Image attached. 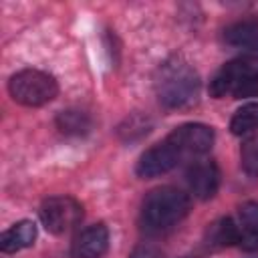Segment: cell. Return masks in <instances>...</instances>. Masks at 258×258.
I'll use <instances>...</instances> for the list:
<instances>
[{
  "mask_svg": "<svg viewBox=\"0 0 258 258\" xmlns=\"http://www.w3.org/2000/svg\"><path fill=\"white\" fill-rule=\"evenodd\" d=\"M240 157H242V167L248 175L258 177V135L248 137L242 143L240 149Z\"/></svg>",
  "mask_w": 258,
  "mask_h": 258,
  "instance_id": "9a60e30c",
  "label": "cell"
},
{
  "mask_svg": "<svg viewBox=\"0 0 258 258\" xmlns=\"http://www.w3.org/2000/svg\"><path fill=\"white\" fill-rule=\"evenodd\" d=\"M38 214H40L42 226L50 234L62 236V234L73 232L81 224L83 206L71 196H52L42 202Z\"/></svg>",
  "mask_w": 258,
  "mask_h": 258,
  "instance_id": "5b68a950",
  "label": "cell"
},
{
  "mask_svg": "<svg viewBox=\"0 0 258 258\" xmlns=\"http://www.w3.org/2000/svg\"><path fill=\"white\" fill-rule=\"evenodd\" d=\"M167 141L175 147V151L183 157H198L210 151L214 143V129L204 125V123H185L175 127L169 135Z\"/></svg>",
  "mask_w": 258,
  "mask_h": 258,
  "instance_id": "8992f818",
  "label": "cell"
},
{
  "mask_svg": "<svg viewBox=\"0 0 258 258\" xmlns=\"http://www.w3.org/2000/svg\"><path fill=\"white\" fill-rule=\"evenodd\" d=\"M109 248V230L105 224H93L81 230L73 244L71 256L73 258H101Z\"/></svg>",
  "mask_w": 258,
  "mask_h": 258,
  "instance_id": "9c48e42d",
  "label": "cell"
},
{
  "mask_svg": "<svg viewBox=\"0 0 258 258\" xmlns=\"http://www.w3.org/2000/svg\"><path fill=\"white\" fill-rule=\"evenodd\" d=\"M56 127L67 133V135H83L89 131L91 127V119L87 113L83 111H75V109H69V111H62L58 113L56 117Z\"/></svg>",
  "mask_w": 258,
  "mask_h": 258,
  "instance_id": "4fadbf2b",
  "label": "cell"
},
{
  "mask_svg": "<svg viewBox=\"0 0 258 258\" xmlns=\"http://www.w3.org/2000/svg\"><path fill=\"white\" fill-rule=\"evenodd\" d=\"M36 240V224L30 220H20L12 224L8 230L2 232L0 236V250L6 254H14L18 250H24L32 246Z\"/></svg>",
  "mask_w": 258,
  "mask_h": 258,
  "instance_id": "30bf717a",
  "label": "cell"
},
{
  "mask_svg": "<svg viewBox=\"0 0 258 258\" xmlns=\"http://www.w3.org/2000/svg\"><path fill=\"white\" fill-rule=\"evenodd\" d=\"M230 129L234 135H246L258 129V103H246L242 105L232 121H230Z\"/></svg>",
  "mask_w": 258,
  "mask_h": 258,
  "instance_id": "7c38bea8",
  "label": "cell"
},
{
  "mask_svg": "<svg viewBox=\"0 0 258 258\" xmlns=\"http://www.w3.org/2000/svg\"><path fill=\"white\" fill-rule=\"evenodd\" d=\"M240 238H258V204L246 202L238 208Z\"/></svg>",
  "mask_w": 258,
  "mask_h": 258,
  "instance_id": "5bb4252c",
  "label": "cell"
},
{
  "mask_svg": "<svg viewBox=\"0 0 258 258\" xmlns=\"http://www.w3.org/2000/svg\"><path fill=\"white\" fill-rule=\"evenodd\" d=\"M187 185L189 191L198 200H210L216 196L220 187V169L212 159H200L187 169Z\"/></svg>",
  "mask_w": 258,
  "mask_h": 258,
  "instance_id": "ba28073f",
  "label": "cell"
},
{
  "mask_svg": "<svg viewBox=\"0 0 258 258\" xmlns=\"http://www.w3.org/2000/svg\"><path fill=\"white\" fill-rule=\"evenodd\" d=\"M210 95L216 99L258 97V60L244 56L226 62L210 83Z\"/></svg>",
  "mask_w": 258,
  "mask_h": 258,
  "instance_id": "3957f363",
  "label": "cell"
},
{
  "mask_svg": "<svg viewBox=\"0 0 258 258\" xmlns=\"http://www.w3.org/2000/svg\"><path fill=\"white\" fill-rule=\"evenodd\" d=\"M8 91L16 103L24 107H40L56 97L58 85L56 79L44 71L24 69L10 77Z\"/></svg>",
  "mask_w": 258,
  "mask_h": 258,
  "instance_id": "277c9868",
  "label": "cell"
},
{
  "mask_svg": "<svg viewBox=\"0 0 258 258\" xmlns=\"http://www.w3.org/2000/svg\"><path fill=\"white\" fill-rule=\"evenodd\" d=\"M155 91L167 109H189L200 99V77L181 54H173L157 69Z\"/></svg>",
  "mask_w": 258,
  "mask_h": 258,
  "instance_id": "6da1fadb",
  "label": "cell"
},
{
  "mask_svg": "<svg viewBox=\"0 0 258 258\" xmlns=\"http://www.w3.org/2000/svg\"><path fill=\"white\" fill-rule=\"evenodd\" d=\"M181 155L175 151V147L165 139L163 143H157L149 147L137 161V173L141 177H157L167 171H171L179 163Z\"/></svg>",
  "mask_w": 258,
  "mask_h": 258,
  "instance_id": "52a82bcc",
  "label": "cell"
},
{
  "mask_svg": "<svg viewBox=\"0 0 258 258\" xmlns=\"http://www.w3.org/2000/svg\"><path fill=\"white\" fill-rule=\"evenodd\" d=\"M224 38L232 46H240V48L258 52V22H254V20L234 22L226 28Z\"/></svg>",
  "mask_w": 258,
  "mask_h": 258,
  "instance_id": "8fae6325",
  "label": "cell"
},
{
  "mask_svg": "<svg viewBox=\"0 0 258 258\" xmlns=\"http://www.w3.org/2000/svg\"><path fill=\"white\" fill-rule=\"evenodd\" d=\"M189 212V198L177 187L163 185L151 189L141 208V218L147 230L163 232L177 226Z\"/></svg>",
  "mask_w": 258,
  "mask_h": 258,
  "instance_id": "7a4b0ae2",
  "label": "cell"
}]
</instances>
